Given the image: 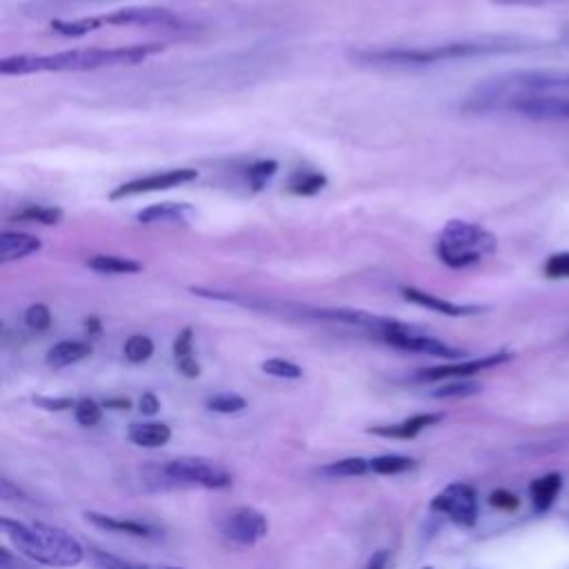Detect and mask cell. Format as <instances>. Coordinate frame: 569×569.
Wrapping results in <instances>:
<instances>
[{
    "label": "cell",
    "mask_w": 569,
    "mask_h": 569,
    "mask_svg": "<svg viewBox=\"0 0 569 569\" xmlns=\"http://www.w3.org/2000/svg\"><path fill=\"white\" fill-rule=\"evenodd\" d=\"M527 98H569V69H518L480 82L467 98L469 111H498Z\"/></svg>",
    "instance_id": "obj_1"
},
{
    "label": "cell",
    "mask_w": 569,
    "mask_h": 569,
    "mask_svg": "<svg viewBox=\"0 0 569 569\" xmlns=\"http://www.w3.org/2000/svg\"><path fill=\"white\" fill-rule=\"evenodd\" d=\"M162 44H133L118 49H71L47 56H11L0 62L2 76H24L40 71H84L116 64H136L160 51Z\"/></svg>",
    "instance_id": "obj_2"
},
{
    "label": "cell",
    "mask_w": 569,
    "mask_h": 569,
    "mask_svg": "<svg viewBox=\"0 0 569 569\" xmlns=\"http://www.w3.org/2000/svg\"><path fill=\"white\" fill-rule=\"evenodd\" d=\"M9 542L27 558L47 567H76L84 560L82 545L60 527L47 522L0 520Z\"/></svg>",
    "instance_id": "obj_3"
},
{
    "label": "cell",
    "mask_w": 569,
    "mask_h": 569,
    "mask_svg": "<svg viewBox=\"0 0 569 569\" xmlns=\"http://www.w3.org/2000/svg\"><path fill=\"white\" fill-rule=\"evenodd\" d=\"M147 485L151 489H176V487H198V489H227L231 487V473L213 460L182 456L167 460L162 465H151L144 469Z\"/></svg>",
    "instance_id": "obj_4"
},
{
    "label": "cell",
    "mask_w": 569,
    "mask_h": 569,
    "mask_svg": "<svg viewBox=\"0 0 569 569\" xmlns=\"http://www.w3.org/2000/svg\"><path fill=\"white\" fill-rule=\"evenodd\" d=\"M496 244L498 240L489 229L467 220H449L436 240V253L447 267L465 269L491 256Z\"/></svg>",
    "instance_id": "obj_5"
},
{
    "label": "cell",
    "mask_w": 569,
    "mask_h": 569,
    "mask_svg": "<svg viewBox=\"0 0 569 569\" xmlns=\"http://www.w3.org/2000/svg\"><path fill=\"white\" fill-rule=\"evenodd\" d=\"M429 509L447 516L458 527H473L478 520V493L467 482H451L429 502Z\"/></svg>",
    "instance_id": "obj_6"
},
{
    "label": "cell",
    "mask_w": 569,
    "mask_h": 569,
    "mask_svg": "<svg viewBox=\"0 0 569 569\" xmlns=\"http://www.w3.org/2000/svg\"><path fill=\"white\" fill-rule=\"evenodd\" d=\"M385 345L389 347H396L400 351H416V353H427V356H438V358H447V360H456L460 356H465V351L433 338V336H427L422 331H418L416 327L411 325H400L382 336H378Z\"/></svg>",
    "instance_id": "obj_7"
},
{
    "label": "cell",
    "mask_w": 569,
    "mask_h": 569,
    "mask_svg": "<svg viewBox=\"0 0 569 569\" xmlns=\"http://www.w3.org/2000/svg\"><path fill=\"white\" fill-rule=\"evenodd\" d=\"M220 533L233 545L251 547L269 533V522L262 511L253 507H238L224 516V520L220 522Z\"/></svg>",
    "instance_id": "obj_8"
},
{
    "label": "cell",
    "mask_w": 569,
    "mask_h": 569,
    "mask_svg": "<svg viewBox=\"0 0 569 569\" xmlns=\"http://www.w3.org/2000/svg\"><path fill=\"white\" fill-rule=\"evenodd\" d=\"M513 358L511 351H496L489 356H480V358H471V360H458V362H449V365H438V367H429V369H420L416 373V380L420 382H436V380H458V378H469L473 373H480L485 369L505 365Z\"/></svg>",
    "instance_id": "obj_9"
},
{
    "label": "cell",
    "mask_w": 569,
    "mask_h": 569,
    "mask_svg": "<svg viewBox=\"0 0 569 569\" xmlns=\"http://www.w3.org/2000/svg\"><path fill=\"white\" fill-rule=\"evenodd\" d=\"M198 178L196 169H169V171H156L149 173L144 178H136L129 180L124 184H120L118 189L111 191V200L118 198H127V196H138V193H151V191H162V189H171V187H180L184 182H191Z\"/></svg>",
    "instance_id": "obj_10"
},
{
    "label": "cell",
    "mask_w": 569,
    "mask_h": 569,
    "mask_svg": "<svg viewBox=\"0 0 569 569\" xmlns=\"http://www.w3.org/2000/svg\"><path fill=\"white\" fill-rule=\"evenodd\" d=\"M104 24H142V27H178L180 18L173 16L167 9H158V7H129V9H118L109 16H102Z\"/></svg>",
    "instance_id": "obj_11"
},
{
    "label": "cell",
    "mask_w": 569,
    "mask_h": 569,
    "mask_svg": "<svg viewBox=\"0 0 569 569\" xmlns=\"http://www.w3.org/2000/svg\"><path fill=\"white\" fill-rule=\"evenodd\" d=\"M402 298L413 302V305H420V307H427L429 311H436V313H442V316H451V318H465V316H476L482 311L480 305H458V302H451V300H445V298H438L436 293H427L422 289H416V287H402L400 289Z\"/></svg>",
    "instance_id": "obj_12"
},
{
    "label": "cell",
    "mask_w": 569,
    "mask_h": 569,
    "mask_svg": "<svg viewBox=\"0 0 569 569\" xmlns=\"http://www.w3.org/2000/svg\"><path fill=\"white\" fill-rule=\"evenodd\" d=\"M84 518L93 527L111 531V533H122V536H131V538H153V536H158V529L149 522H142V520L120 518V516L100 513V511H87Z\"/></svg>",
    "instance_id": "obj_13"
},
{
    "label": "cell",
    "mask_w": 569,
    "mask_h": 569,
    "mask_svg": "<svg viewBox=\"0 0 569 569\" xmlns=\"http://www.w3.org/2000/svg\"><path fill=\"white\" fill-rule=\"evenodd\" d=\"M442 420V413H416L411 418H405L402 422L396 425H378V427H369L367 431L380 438H393V440H411L416 438L420 431H425L427 427H433Z\"/></svg>",
    "instance_id": "obj_14"
},
{
    "label": "cell",
    "mask_w": 569,
    "mask_h": 569,
    "mask_svg": "<svg viewBox=\"0 0 569 569\" xmlns=\"http://www.w3.org/2000/svg\"><path fill=\"white\" fill-rule=\"evenodd\" d=\"M42 242L31 233L20 231H2L0 233V262H13L24 256L36 253Z\"/></svg>",
    "instance_id": "obj_15"
},
{
    "label": "cell",
    "mask_w": 569,
    "mask_h": 569,
    "mask_svg": "<svg viewBox=\"0 0 569 569\" xmlns=\"http://www.w3.org/2000/svg\"><path fill=\"white\" fill-rule=\"evenodd\" d=\"M127 438L142 449H158L171 440V427L164 422H133L127 429Z\"/></svg>",
    "instance_id": "obj_16"
},
{
    "label": "cell",
    "mask_w": 569,
    "mask_h": 569,
    "mask_svg": "<svg viewBox=\"0 0 569 569\" xmlns=\"http://www.w3.org/2000/svg\"><path fill=\"white\" fill-rule=\"evenodd\" d=\"M189 213H191V209L187 204L162 202V204H151V207L138 211L136 220L142 224H182V222H187Z\"/></svg>",
    "instance_id": "obj_17"
},
{
    "label": "cell",
    "mask_w": 569,
    "mask_h": 569,
    "mask_svg": "<svg viewBox=\"0 0 569 569\" xmlns=\"http://www.w3.org/2000/svg\"><path fill=\"white\" fill-rule=\"evenodd\" d=\"M91 353V345L80 340H60L47 351V365L53 369H62L84 360Z\"/></svg>",
    "instance_id": "obj_18"
},
{
    "label": "cell",
    "mask_w": 569,
    "mask_h": 569,
    "mask_svg": "<svg viewBox=\"0 0 569 569\" xmlns=\"http://www.w3.org/2000/svg\"><path fill=\"white\" fill-rule=\"evenodd\" d=\"M173 358L176 367L184 378H198L200 376V365L193 356V331L184 327L176 340H173Z\"/></svg>",
    "instance_id": "obj_19"
},
{
    "label": "cell",
    "mask_w": 569,
    "mask_h": 569,
    "mask_svg": "<svg viewBox=\"0 0 569 569\" xmlns=\"http://www.w3.org/2000/svg\"><path fill=\"white\" fill-rule=\"evenodd\" d=\"M560 487H562V476H560V473H547V476L536 478V480L529 485V496H531L533 509H536L538 513L547 511V509L553 505V500H556Z\"/></svg>",
    "instance_id": "obj_20"
},
{
    "label": "cell",
    "mask_w": 569,
    "mask_h": 569,
    "mask_svg": "<svg viewBox=\"0 0 569 569\" xmlns=\"http://www.w3.org/2000/svg\"><path fill=\"white\" fill-rule=\"evenodd\" d=\"M367 471H371L369 460L360 456H351V458H340L320 467L318 473L327 478H356V476H365Z\"/></svg>",
    "instance_id": "obj_21"
},
{
    "label": "cell",
    "mask_w": 569,
    "mask_h": 569,
    "mask_svg": "<svg viewBox=\"0 0 569 569\" xmlns=\"http://www.w3.org/2000/svg\"><path fill=\"white\" fill-rule=\"evenodd\" d=\"M87 267L98 271V273H109V276H116V273H138L142 267L131 260V258H122V256H91L87 260Z\"/></svg>",
    "instance_id": "obj_22"
},
{
    "label": "cell",
    "mask_w": 569,
    "mask_h": 569,
    "mask_svg": "<svg viewBox=\"0 0 569 569\" xmlns=\"http://www.w3.org/2000/svg\"><path fill=\"white\" fill-rule=\"evenodd\" d=\"M416 460L409 456H400V453H382L369 460V467L373 473L378 476H398L405 473L409 469H413Z\"/></svg>",
    "instance_id": "obj_23"
},
{
    "label": "cell",
    "mask_w": 569,
    "mask_h": 569,
    "mask_svg": "<svg viewBox=\"0 0 569 569\" xmlns=\"http://www.w3.org/2000/svg\"><path fill=\"white\" fill-rule=\"evenodd\" d=\"M11 220L20 222H40V224H58L62 220V211L58 207H40V204H29L11 216Z\"/></svg>",
    "instance_id": "obj_24"
},
{
    "label": "cell",
    "mask_w": 569,
    "mask_h": 569,
    "mask_svg": "<svg viewBox=\"0 0 569 569\" xmlns=\"http://www.w3.org/2000/svg\"><path fill=\"white\" fill-rule=\"evenodd\" d=\"M325 184H327V178L322 173L307 171V169H300L289 178V189L300 196H311V193L320 191Z\"/></svg>",
    "instance_id": "obj_25"
},
{
    "label": "cell",
    "mask_w": 569,
    "mask_h": 569,
    "mask_svg": "<svg viewBox=\"0 0 569 569\" xmlns=\"http://www.w3.org/2000/svg\"><path fill=\"white\" fill-rule=\"evenodd\" d=\"M124 358L133 365H140V362H147L153 353V340L149 336H142V333H133L124 340Z\"/></svg>",
    "instance_id": "obj_26"
},
{
    "label": "cell",
    "mask_w": 569,
    "mask_h": 569,
    "mask_svg": "<svg viewBox=\"0 0 569 569\" xmlns=\"http://www.w3.org/2000/svg\"><path fill=\"white\" fill-rule=\"evenodd\" d=\"M204 407L209 411H216V413H236V411H242L247 407V400L238 393L222 391V393H216V396L207 398Z\"/></svg>",
    "instance_id": "obj_27"
},
{
    "label": "cell",
    "mask_w": 569,
    "mask_h": 569,
    "mask_svg": "<svg viewBox=\"0 0 569 569\" xmlns=\"http://www.w3.org/2000/svg\"><path fill=\"white\" fill-rule=\"evenodd\" d=\"M482 387L473 380H467V378H458V380H451V382H445L442 387L433 389L431 396L433 398H467V396H473L478 393Z\"/></svg>",
    "instance_id": "obj_28"
},
{
    "label": "cell",
    "mask_w": 569,
    "mask_h": 569,
    "mask_svg": "<svg viewBox=\"0 0 569 569\" xmlns=\"http://www.w3.org/2000/svg\"><path fill=\"white\" fill-rule=\"evenodd\" d=\"M76 422L82 427H96L102 418V405H98L93 398H80L73 407Z\"/></svg>",
    "instance_id": "obj_29"
},
{
    "label": "cell",
    "mask_w": 569,
    "mask_h": 569,
    "mask_svg": "<svg viewBox=\"0 0 569 569\" xmlns=\"http://www.w3.org/2000/svg\"><path fill=\"white\" fill-rule=\"evenodd\" d=\"M262 371L273 376V378H284V380H298L302 376V369L291 362V360H284V358H269L264 360L262 365Z\"/></svg>",
    "instance_id": "obj_30"
},
{
    "label": "cell",
    "mask_w": 569,
    "mask_h": 569,
    "mask_svg": "<svg viewBox=\"0 0 569 569\" xmlns=\"http://www.w3.org/2000/svg\"><path fill=\"white\" fill-rule=\"evenodd\" d=\"M102 22V18H80V20H71V22H62V20H56L51 27L56 33H62V36H84L93 29H98Z\"/></svg>",
    "instance_id": "obj_31"
},
{
    "label": "cell",
    "mask_w": 569,
    "mask_h": 569,
    "mask_svg": "<svg viewBox=\"0 0 569 569\" xmlns=\"http://www.w3.org/2000/svg\"><path fill=\"white\" fill-rule=\"evenodd\" d=\"M542 273L549 280H565V278H569V251L551 253L545 260V264H542Z\"/></svg>",
    "instance_id": "obj_32"
},
{
    "label": "cell",
    "mask_w": 569,
    "mask_h": 569,
    "mask_svg": "<svg viewBox=\"0 0 569 569\" xmlns=\"http://www.w3.org/2000/svg\"><path fill=\"white\" fill-rule=\"evenodd\" d=\"M24 325L33 331H47L51 327V311L47 305L36 302L24 311Z\"/></svg>",
    "instance_id": "obj_33"
},
{
    "label": "cell",
    "mask_w": 569,
    "mask_h": 569,
    "mask_svg": "<svg viewBox=\"0 0 569 569\" xmlns=\"http://www.w3.org/2000/svg\"><path fill=\"white\" fill-rule=\"evenodd\" d=\"M278 169V162L276 160H260L256 162L251 169H249V180L253 182L256 189H260Z\"/></svg>",
    "instance_id": "obj_34"
},
{
    "label": "cell",
    "mask_w": 569,
    "mask_h": 569,
    "mask_svg": "<svg viewBox=\"0 0 569 569\" xmlns=\"http://www.w3.org/2000/svg\"><path fill=\"white\" fill-rule=\"evenodd\" d=\"M489 502H491V507H496V509H500V511H513V509L520 505L518 496L511 493V491H507V489H496V491H491Z\"/></svg>",
    "instance_id": "obj_35"
},
{
    "label": "cell",
    "mask_w": 569,
    "mask_h": 569,
    "mask_svg": "<svg viewBox=\"0 0 569 569\" xmlns=\"http://www.w3.org/2000/svg\"><path fill=\"white\" fill-rule=\"evenodd\" d=\"M91 558L98 569H131V562H124V560H120L107 551H100V549H93Z\"/></svg>",
    "instance_id": "obj_36"
},
{
    "label": "cell",
    "mask_w": 569,
    "mask_h": 569,
    "mask_svg": "<svg viewBox=\"0 0 569 569\" xmlns=\"http://www.w3.org/2000/svg\"><path fill=\"white\" fill-rule=\"evenodd\" d=\"M33 402L47 411H64V409H73L76 400L73 398H49V396H38L33 398Z\"/></svg>",
    "instance_id": "obj_37"
},
{
    "label": "cell",
    "mask_w": 569,
    "mask_h": 569,
    "mask_svg": "<svg viewBox=\"0 0 569 569\" xmlns=\"http://www.w3.org/2000/svg\"><path fill=\"white\" fill-rule=\"evenodd\" d=\"M138 409H140L144 416H153V413H158V409H160V400H158V396H156L153 391H144V393L140 396V400H138Z\"/></svg>",
    "instance_id": "obj_38"
},
{
    "label": "cell",
    "mask_w": 569,
    "mask_h": 569,
    "mask_svg": "<svg viewBox=\"0 0 569 569\" xmlns=\"http://www.w3.org/2000/svg\"><path fill=\"white\" fill-rule=\"evenodd\" d=\"M491 2L502 7H540V4H556V2H569V0H491Z\"/></svg>",
    "instance_id": "obj_39"
},
{
    "label": "cell",
    "mask_w": 569,
    "mask_h": 569,
    "mask_svg": "<svg viewBox=\"0 0 569 569\" xmlns=\"http://www.w3.org/2000/svg\"><path fill=\"white\" fill-rule=\"evenodd\" d=\"M389 562V551L387 549H378L365 565V569H387Z\"/></svg>",
    "instance_id": "obj_40"
},
{
    "label": "cell",
    "mask_w": 569,
    "mask_h": 569,
    "mask_svg": "<svg viewBox=\"0 0 569 569\" xmlns=\"http://www.w3.org/2000/svg\"><path fill=\"white\" fill-rule=\"evenodd\" d=\"M2 498L4 500H22L24 498V491L20 487H16L9 478H2Z\"/></svg>",
    "instance_id": "obj_41"
},
{
    "label": "cell",
    "mask_w": 569,
    "mask_h": 569,
    "mask_svg": "<svg viewBox=\"0 0 569 569\" xmlns=\"http://www.w3.org/2000/svg\"><path fill=\"white\" fill-rule=\"evenodd\" d=\"M102 407L122 411V409H129V407H131V400H129V398H113V400H104V405H102Z\"/></svg>",
    "instance_id": "obj_42"
},
{
    "label": "cell",
    "mask_w": 569,
    "mask_h": 569,
    "mask_svg": "<svg viewBox=\"0 0 569 569\" xmlns=\"http://www.w3.org/2000/svg\"><path fill=\"white\" fill-rule=\"evenodd\" d=\"M131 569H182V567H169V565H131Z\"/></svg>",
    "instance_id": "obj_43"
},
{
    "label": "cell",
    "mask_w": 569,
    "mask_h": 569,
    "mask_svg": "<svg viewBox=\"0 0 569 569\" xmlns=\"http://www.w3.org/2000/svg\"><path fill=\"white\" fill-rule=\"evenodd\" d=\"M560 42L569 44V24H565V27H562V31H560Z\"/></svg>",
    "instance_id": "obj_44"
},
{
    "label": "cell",
    "mask_w": 569,
    "mask_h": 569,
    "mask_svg": "<svg viewBox=\"0 0 569 569\" xmlns=\"http://www.w3.org/2000/svg\"><path fill=\"white\" fill-rule=\"evenodd\" d=\"M425 569H431V567H425Z\"/></svg>",
    "instance_id": "obj_45"
}]
</instances>
